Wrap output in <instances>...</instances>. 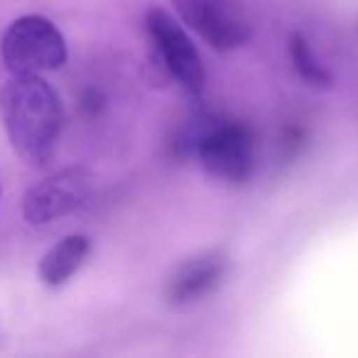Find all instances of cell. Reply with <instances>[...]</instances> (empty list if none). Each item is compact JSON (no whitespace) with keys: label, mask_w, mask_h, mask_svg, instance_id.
Wrapping results in <instances>:
<instances>
[{"label":"cell","mask_w":358,"mask_h":358,"mask_svg":"<svg viewBox=\"0 0 358 358\" xmlns=\"http://www.w3.org/2000/svg\"><path fill=\"white\" fill-rule=\"evenodd\" d=\"M148 32L155 42L162 64L167 66V71L185 86L189 94H199L206 84V71L204 62H201L196 47L192 45V40L187 37V32L182 30L177 20L169 13L152 8L145 17Z\"/></svg>","instance_id":"5b68a950"},{"label":"cell","mask_w":358,"mask_h":358,"mask_svg":"<svg viewBox=\"0 0 358 358\" xmlns=\"http://www.w3.org/2000/svg\"><path fill=\"white\" fill-rule=\"evenodd\" d=\"M94 194V177L84 167H69L52 177L42 179L25 194L22 211L25 219L35 226L52 224V221L69 216L89 204Z\"/></svg>","instance_id":"277c9868"},{"label":"cell","mask_w":358,"mask_h":358,"mask_svg":"<svg viewBox=\"0 0 358 358\" xmlns=\"http://www.w3.org/2000/svg\"><path fill=\"white\" fill-rule=\"evenodd\" d=\"M0 57L10 74H45L66 62V42L59 27L42 15L17 17L0 40Z\"/></svg>","instance_id":"7a4b0ae2"},{"label":"cell","mask_w":358,"mask_h":358,"mask_svg":"<svg viewBox=\"0 0 358 358\" xmlns=\"http://www.w3.org/2000/svg\"><path fill=\"white\" fill-rule=\"evenodd\" d=\"M0 194H3V187H0Z\"/></svg>","instance_id":"30bf717a"},{"label":"cell","mask_w":358,"mask_h":358,"mask_svg":"<svg viewBox=\"0 0 358 358\" xmlns=\"http://www.w3.org/2000/svg\"><path fill=\"white\" fill-rule=\"evenodd\" d=\"M174 8L179 17L214 50H236L250 37L248 20L229 0H174Z\"/></svg>","instance_id":"8992f818"},{"label":"cell","mask_w":358,"mask_h":358,"mask_svg":"<svg viewBox=\"0 0 358 358\" xmlns=\"http://www.w3.org/2000/svg\"><path fill=\"white\" fill-rule=\"evenodd\" d=\"M196 155L209 174L224 182H245L253 172V133L234 120H211L194 140Z\"/></svg>","instance_id":"3957f363"},{"label":"cell","mask_w":358,"mask_h":358,"mask_svg":"<svg viewBox=\"0 0 358 358\" xmlns=\"http://www.w3.org/2000/svg\"><path fill=\"white\" fill-rule=\"evenodd\" d=\"M289 57H292V64L297 69V74L304 81L317 86H329L331 84V74L327 71V66L314 57L309 42L302 35H292L289 37Z\"/></svg>","instance_id":"9c48e42d"},{"label":"cell","mask_w":358,"mask_h":358,"mask_svg":"<svg viewBox=\"0 0 358 358\" xmlns=\"http://www.w3.org/2000/svg\"><path fill=\"white\" fill-rule=\"evenodd\" d=\"M0 115L13 148L25 162H50L62 133V103L40 74H13L0 91Z\"/></svg>","instance_id":"6da1fadb"},{"label":"cell","mask_w":358,"mask_h":358,"mask_svg":"<svg viewBox=\"0 0 358 358\" xmlns=\"http://www.w3.org/2000/svg\"><path fill=\"white\" fill-rule=\"evenodd\" d=\"M91 243L86 236L74 234L62 238L57 245H52L45 253V258L40 260V280L50 287H59L64 285L76 270L84 265V260L89 258Z\"/></svg>","instance_id":"ba28073f"},{"label":"cell","mask_w":358,"mask_h":358,"mask_svg":"<svg viewBox=\"0 0 358 358\" xmlns=\"http://www.w3.org/2000/svg\"><path fill=\"white\" fill-rule=\"evenodd\" d=\"M226 275V260L219 253H204L192 258L174 273L169 282L167 297L172 304H189L199 297H206L221 285Z\"/></svg>","instance_id":"52a82bcc"}]
</instances>
